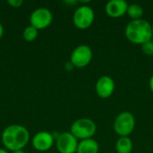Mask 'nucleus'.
Wrapping results in <instances>:
<instances>
[{
  "instance_id": "nucleus-1",
  "label": "nucleus",
  "mask_w": 153,
  "mask_h": 153,
  "mask_svg": "<svg viewBox=\"0 0 153 153\" xmlns=\"http://www.w3.org/2000/svg\"><path fill=\"white\" fill-rule=\"evenodd\" d=\"M30 140V133L27 128L20 125L7 126L2 134V143L9 151H19L24 148Z\"/></svg>"
},
{
  "instance_id": "nucleus-2",
  "label": "nucleus",
  "mask_w": 153,
  "mask_h": 153,
  "mask_svg": "<svg viewBox=\"0 0 153 153\" xmlns=\"http://www.w3.org/2000/svg\"><path fill=\"white\" fill-rule=\"evenodd\" d=\"M125 34L130 42L136 45H143L153 39L152 24L143 19L132 20L126 25Z\"/></svg>"
},
{
  "instance_id": "nucleus-3",
  "label": "nucleus",
  "mask_w": 153,
  "mask_h": 153,
  "mask_svg": "<svg viewBox=\"0 0 153 153\" xmlns=\"http://www.w3.org/2000/svg\"><path fill=\"white\" fill-rule=\"evenodd\" d=\"M97 131L96 124L90 118H79L71 126V134L81 141L91 139Z\"/></svg>"
},
{
  "instance_id": "nucleus-4",
  "label": "nucleus",
  "mask_w": 153,
  "mask_h": 153,
  "mask_svg": "<svg viewBox=\"0 0 153 153\" xmlns=\"http://www.w3.org/2000/svg\"><path fill=\"white\" fill-rule=\"evenodd\" d=\"M135 127V118L129 111H124L118 114L114 121V131L120 137H127Z\"/></svg>"
},
{
  "instance_id": "nucleus-5",
  "label": "nucleus",
  "mask_w": 153,
  "mask_h": 153,
  "mask_svg": "<svg viewBox=\"0 0 153 153\" xmlns=\"http://www.w3.org/2000/svg\"><path fill=\"white\" fill-rule=\"evenodd\" d=\"M95 13L93 9L89 5L79 6L73 16V22L75 27L81 30L88 29L94 22Z\"/></svg>"
},
{
  "instance_id": "nucleus-6",
  "label": "nucleus",
  "mask_w": 153,
  "mask_h": 153,
  "mask_svg": "<svg viewBox=\"0 0 153 153\" xmlns=\"http://www.w3.org/2000/svg\"><path fill=\"white\" fill-rule=\"evenodd\" d=\"M92 56L93 53L91 47L88 45H80L73 50L70 62L74 67L83 68L91 63Z\"/></svg>"
},
{
  "instance_id": "nucleus-7",
  "label": "nucleus",
  "mask_w": 153,
  "mask_h": 153,
  "mask_svg": "<svg viewBox=\"0 0 153 153\" xmlns=\"http://www.w3.org/2000/svg\"><path fill=\"white\" fill-rule=\"evenodd\" d=\"M53 21L52 13L45 7H39L34 10L30 16V25L37 30H43L48 27Z\"/></svg>"
},
{
  "instance_id": "nucleus-8",
  "label": "nucleus",
  "mask_w": 153,
  "mask_h": 153,
  "mask_svg": "<svg viewBox=\"0 0 153 153\" xmlns=\"http://www.w3.org/2000/svg\"><path fill=\"white\" fill-rule=\"evenodd\" d=\"M78 143V139L71 133H63L56 139V148L60 153L76 152Z\"/></svg>"
},
{
  "instance_id": "nucleus-9",
  "label": "nucleus",
  "mask_w": 153,
  "mask_h": 153,
  "mask_svg": "<svg viewBox=\"0 0 153 153\" xmlns=\"http://www.w3.org/2000/svg\"><path fill=\"white\" fill-rule=\"evenodd\" d=\"M95 90L99 97L108 99L115 91V82L110 76L103 75L98 79L95 85Z\"/></svg>"
},
{
  "instance_id": "nucleus-10",
  "label": "nucleus",
  "mask_w": 153,
  "mask_h": 153,
  "mask_svg": "<svg viewBox=\"0 0 153 153\" xmlns=\"http://www.w3.org/2000/svg\"><path fill=\"white\" fill-rule=\"evenodd\" d=\"M54 143V137L48 132H39L32 138V146L38 152L48 151Z\"/></svg>"
},
{
  "instance_id": "nucleus-11",
  "label": "nucleus",
  "mask_w": 153,
  "mask_h": 153,
  "mask_svg": "<svg viewBox=\"0 0 153 153\" xmlns=\"http://www.w3.org/2000/svg\"><path fill=\"white\" fill-rule=\"evenodd\" d=\"M128 4L125 0H110L105 6L106 13L112 18H119L126 13Z\"/></svg>"
},
{
  "instance_id": "nucleus-12",
  "label": "nucleus",
  "mask_w": 153,
  "mask_h": 153,
  "mask_svg": "<svg viewBox=\"0 0 153 153\" xmlns=\"http://www.w3.org/2000/svg\"><path fill=\"white\" fill-rule=\"evenodd\" d=\"M100 150V146L97 141L94 139H86L82 140L78 143L77 153H98Z\"/></svg>"
},
{
  "instance_id": "nucleus-13",
  "label": "nucleus",
  "mask_w": 153,
  "mask_h": 153,
  "mask_svg": "<svg viewBox=\"0 0 153 153\" xmlns=\"http://www.w3.org/2000/svg\"><path fill=\"white\" fill-rule=\"evenodd\" d=\"M117 153H131L133 151V141L127 137H119L116 143Z\"/></svg>"
},
{
  "instance_id": "nucleus-14",
  "label": "nucleus",
  "mask_w": 153,
  "mask_h": 153,
  "mask_svg": "<svg viewBox=\"0 0 153 153\" xmlns=\"http://www.w3.org/2000/svg\"><path fill=\"white\" fill-rule=\"evenodd\" d=\"M126 13L133 20H139L143 15V8L138 4H132L128 5Z\"/></svg>"
},
{
  "instance_id": "nucleus-15",
  "label": "nucleus",
  "mask_w": 153,
  "mask_h": 153,
  "mask_svg": "<svg viewBox=\"0 0 153 153\" xmlns=\"http://www.w3.org/2000/svg\"><path fill=\"white\" fill-rule=\"evenodd\" d=\"M22 35H23V38L26 41H29V42L33 41L34 39H36V38L38 36V30L31 25L27 26L24 29Z\"/></svg>"
},
{
  "instance_id": "nucleus-16",
  "label": "nucleus",
  "mask_w": 153,
  "mask_h": 153,
  "mask_svg": "<svg viewBox=\"0 0 153 153\" xmlns=\"http://www.w3.org/2000/svg\"><path fill=\"white\" fill-rule=\"evenodd\" d=\"M142 48L145 55L153 56V39L149 40L148 42L144 43L143 45H142Z\"/></svg>"
},
{
  "instance_id": "nucleus-17",
  "label": "nucleus",
  "mask_w": 153,
  "mask_h": 153,
  "mask_svg": "<svg viewBox=\"0 0 153 153\" xmlns=\"http://www.w3.org/2000/svg\"><path fill=\"white\" fill-rule=\"evenodd\" d=\"M7 4H10L12 7L18 8V7H20L23 4V2H22V0H8Z\"/></svg>"
},
{
  "instance_id": "nucleus-18",
  "label": "nucleus",
  "mask_w": 153,
  "mask_h": 153,
  "mask_svg": "<svg viewBox=\"0 0 153 153\" xmlns=\"http://www.w3.org/2000/svg\"><path fill=\"white\" fill-rule=\"evenodd\" d=\"M149 86H150V89H151V91H152V93H153V74L152 75L151 79H150V82H149Z\"/></svg>"
},
{
  "instance_id": "nucleus-19",
  "label": "nucleus",
  "mask_w": 153,
  "mask_h": 153,
  "mask_svg": "<svg viewBox=\"0 0 153 153\" xmlns=\"http://www.w3.org/2000/svg\"><path fill=\"white\" fill-rule=\"evenodd\" d=\"M3 34H4V28H3V25L0 23V39L2 38Z\"/></svg>"
},
{
  "instance_id": "nucleus-20",
  "label": "nucleus",
  "mask_w": 153,
  "mask_h": 153,
  "mask_svg": "<svg viewBox=\"0 0 153 153\" xmlns=\"http://www.w3.org/2000/svg\"><path fill=\"white\" fill-rule=\"evenodd\" d=\"M13 153H25L22 150H19V151H15V152H13Z\"/></svg>"
},
{
  "instance_id": "nucleus-21",
  "label": "nucleus",
  "mask_w": 153,
  "mask_h": 153,
  "mask_svg": "<svg viewBox=\"0 0 153 153\" xmlns=\"http://www.w3.org/2000/svg\"><path fill=\"white\" fill-rule=\"evenodd\" d=\"M0 153H8L5 150H4V149H0Z\"/></svg>"
},
{
  "instance_id": "nucleus-22",
  "label": "nucleus",
  "mask_w": 153,
  "mask_h": 153,
  "mask_svg": "<svg viewBox=\"0 0 153 153\" xmlns=\"http://www.w3.org/2000/svg\"><path fill=\"white\" fill-rule=\"evenodd\" d=\"M152 35H153V23L152 24Z\"/></svg>"
}]
</instances>
